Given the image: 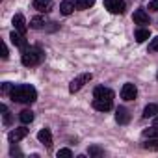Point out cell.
Segmentation results:
<instances>
[{
  "instance_id": "6da1fadb",
  "label": "cell",
  "mask_w": 158,
  "mask_h": 158,
  "mask_svg": "<svg viewBox=\"0 0 158 158\" xmlns=\"http://www.w3.org/2000/svg\"><path fill=\"white\" fill-rule=\"evenodd\" d=\"M11 101L13 102H19V104H32L35 102L37 99V91L34 86L30 84H21V86H15L13 91H11Z\"/></svg>"
},
{
  "instance_id": "7a4b0ae2",
  "label": "cell",
  "mask_w": 158,
  "mask_h": 158,
  "mask_svg": "<svg viewBox=\"0 0 158 158\" xmlns=\"http://www.w3.org/2000/svg\"><path fill=\"white\" fill-rule=\"evenodd\" d=\"M43 60H45V54H43V50L37 48V47H30V48L26 47V48L23 50V56H21V61H23V65H26V67L39 65Z\"/></svg>"
},
{
  "instance_id": "3957f363",
  "label": "cell",
  "mask_w": 158,
  "mask_h": 158,
  "mask_svg": "<svg viewBox=\"0 0 158 158\" xmlns=\"http://www.w3.org/2000/svg\"><path fill=\"white\" fill-rule=\"evenodd\" d=\"M91 78H93V74H91V73H84V74H80V76H76L74 80H71V84H69V93H76V91H80L88 82H91Z\"/></svg>"
},
{
  "instance_id": "277c9868",
  "label": "cell",
  "mask_w": 158,
  "mask_h": 158,
  "mask_svg": "<svg viewBox=\"0 0 158 158\" xmlns=\"http://www.w3.org/2000/svg\"><path fill=\"white\" fill-rule=\"evenodd\" d=\"M104 8L114 15H121L125 11V0H104Z\"/></svg>"
},
{
  "instance_id": "5b68a950",
  "label": "cell",
  "mask_w": 158,
  "mask_h": 158,
  "mask_svg": "<svg viewBox=\"0 0 158 158\" xmlns=\"http://www.w3.org/2000/svg\"><path fill=\"white\" fill-rule=\"evenodd\" d=\"M138 97V89L134 84H123L121 88V99L123 101H134Z\"/></svg>"
},
{
  "instance_id": "8992f818",
  "label": "cell",
  "mask_w": 158,
  "mask_h": 158,
  "mask_svg": "<svg viewBox=\"0 0 158 158\" xmlns=\"http://www.w3.org/2000/svg\"><path fill=\"white\" fill-rule=\"evenodd\" d=\"M26 136H28V128L21 127V128H13V130L8 134V139H10V143H17V141H21V139L26 138Z\"/></svg>"
},
{
  "instance_id": "52a82bcc",
  "label": "cell",
  "mask_w": 158,
  "mask_h": 158,
  "mask_svg": "<svg viewBox=\"0 0 158 158\" xmlns=\"http://www.w3.org/2000/svg\"><path fill=\"white\" fill-rule=\"evenodd\" d=\"M34 10H37L39 13H48L52 8H54V2L52 0H34Z\"/></svg>"
},
{
  "instance_id": "ba28073f",
  "label": "cell",
  "mask_w": 158,
  "mask_h": 158,
  "mask_svg": "<svg viewBox=\"0 0 158 158\" xmlns=\"http://www.w3.org/2000/svg\"><path fill=\"white\" fill-rule=\"evenodd\" d=\"M10 39H11V43L15 45V47H19L21 50H24L28 45H26V39H24V34H21V32H17V30H13L11 34H10Z\"/></svg>"
},
{
  "instance_id": "9c48e42d",
  "label": "cell",
  "mask_w": 158,
  "mask_h": 158,
  "mask_svg": "<svg viewBox=\"0 0 158 158\" xmlns=\"http://www.w3.org/2000/svg\"><path fill=\"white\" fill-rule=\"evenodd\" d=\"M93 97L95 99H108V101H114V91L104 88V86H99L93 89Z\"/></svg>"
},
{
  "instance_id": "30bf717a",
  "label": "cell",
  "mask_w": 158,
  "mask_h": 158,
  "mask_svg": "<svg viewBox=\"0 0 158 158\" xmlns=\"http://www.w3.org/2000/svg\"><path fill=\"white\" fill-rule=\"evenodd\" d=\"M114 106V101H108V99H93V108L99 110V112H108L112 110Z\"/></svg>"
},
{
  "instance_id": "8fae6325",
  "label": "cell",
  "mask_w": 158,
  "mask_h": 158,
  "mask_svg": "<svg viewBox=\"0 0 158 158\" xmlns=\"http://www.w3.org/2000/svg\"><path fill=\"white\" fill-rule=\"evenodd\" d=\"M115 121H117L119 125H127V123L130 121V114H128V110H127L125 106H119V108L115 110Z\"/></svg>"
},
{
  "instance_id": "7c38bea8",
  "label": "cell",
  "mask_w": 158,
  "mask_h": 158,
  "mask_svg": "<svg viewBox=\"0 0 158 158\" xmlns=\"http://www.w3.org/2000/svg\"><path fill=\"white\" fill-rule=\"evenodd\" d=\"M37 139H39L47 149H50V147H52V134H50V130H48V128L39 130V132H37Z\"/></svg>"
},
{
  "instance_id": "4fadbf2b",
  "label": "cell",
  "mask_w": 158,
  "mask_h": 158,
  "mask_svg": "<svg viewBox=\"0 0 158 158\" xmlns=\"http://www.w3.org/2000/svg\"><path fill=\"white\" fill-rule=\"evenodd\" d=\"M13 26H15V30L17 32H21V34H26V21H24V17L21 15V13H17L15 17H13Z\"/></svg>"
},
{
  "instance_id": "5bb4252c",
  "label": "cell",
  "mask_w": 158,
  "mask_h": 158,
  "mask_svg": "<svg viewBox=\"0 0 158 158\" xmlns=\"http://www.w3.org/2000/svg\"><path fill=\"white\" fill-rule=\"evenodd\" d=\"M134 23L136 24H149V15L145 10H136L134 11Z\"/></svg>"
},
{
  "instance_id": "9a60e30c",
  "label": "cell",
  "mask_w": 158,
  "mask_h": 158,
  "mask_svg": "<svg viewBox=\"0 0 158 158\" xmlns=\"http://www.w3.org/2000/svg\"><path fill=\"white\" fill-rule=\"evenodd\" d=\"M158 115V102H151L143 108V117L149 119V117H156Z\"/></svg>"
},
{
  "instance_id": "2e32d148",
  "label": "cell",
  "mask_w": 158,
  "mask_h": 158,
  "mask_svg": "<svg viewBox=\"0 0 158 158\" xmlns=\"http://www.w3.org/2000/svg\"><path fill=\"white\" fill-rule=\"evenodd\" d=\"M73 10H74V4H73V0H63V2L60 4V13L61 15H71L73 13Z\"/></svg>"
},
{
  "instance_id": "e0dca14e",
  "label": "cell",
  "mask_w": 158,
  "mask_h": 158,
  "mask_svg": "<svg viewBox=\"0 0 158 158\" xmlns=\"http://www.w3.org/2000/svg\"><path fill=\"white\" fill-rule=\"evenodd\" d=\"M143 138H158V115L154 117L152 128H149V130H143Z\"/></svg>"
},
{
  "instance_id": "ac0fdd59",
  "label": "cell",
  "mask_w": 158,
  "mask_h": 158,
  "mask_svg": "<svg viewBox=\"0 0 158 158\" xmlns=\"http://www.w3.org/2000/svg\"><path fill=\"white\" fill-rule=\"evenodd\" d=\"M73 4L76 10H89L95 4V0H73Z\"/></svg>"
},
{
  "instance_id": "d6986e66",
  "label": "cell",
  "mask_w": 158,
  "mask_h": 158,
  "mask_svg": "<svg viewBox=\"0 0 158 158\" xmlns=\"http://www.w3.org/2000/svg\"><path fill=\"white\" fill-rule=\"evenodd\" d=\"M149 35H151V32H149L147 28H138V30H136V41H138V43L147 41V39H149Z\"/></svg>"
},
{
  "instance_id": "ffe728a7",
  "label": "cell",
  "mask_w": 158,
  "mask_h": 158,
  "mask_svg": "<svg viewBox=\"0 0 158 158\" xmlns=\"http://www.w3.org/2000/svg\"><path fill=\"white\" fill-rule=\"evenodd\" d=\"M19 119H21L24 125H28V123L34 121V112H32V110H23V112L19 114Z\"/></svg>"
},
{
  "instance_id": "44dd1931",
  "label": "cell",
  "mask_w": 158,
  "mask_h": 158,
  "mask_svg": "<svg viewBox=\"0 0 158 158\" xmlns=\"http://www.w3.org/2000/svg\"><path fill=\"white\" fill-rule=\"evenodd\" d=\"M143 149H147V151H158V139H145L143 141Z\"/></svg>"
},
{
  "instance_id": "7402d4cb",
  "label": "cell",
  "mask_w": 158,
  "mask_h": 158,
  "mask_svg": "<svg viewBox=\"0 0 158 158\" xmlns=\"http://www.w3.org/2000/svg\"><path fill=\"white\" fill-rule=\"evenodd\" d=\"M30 26H32L34 30H39V28H43V26H45V19H43V17H34V19L30 21Z\"/></svg>"
},
{
  "instance_id": "603a6c76",
  "label": "cell",
  "mask_w": 158,
  "mask_h": 158,
  "mask_svg": "<svg viewBox=\"0 0 158 158\" xmlns=\"http://www.w3.org/2000/svg\"><path fill=\"white\" fill-rule=\"evenodd\" d=\"M0 112H2V115H4V125H11V115H10L8 106L2 104V106H0Z\"/></svg>"
},
{
  "instance_id": "cb8c5ba5",
  "label": "cell",
  "mask_w": 158,
  "mask_h": 158,
  "mask_svg": "<svg viewBox=\"0 0 158 158\" xmlns=\"http://www.w3.org/2000/svg\"><path fill=\"white\" fill-rule=\"evenodd\" d=\"M88 152H89V156H102V154H104V151H102L101 147H97V145H91Z\"/></svg>"
},
{
  "instance_id": "d4e9b609",
  "label": "cell",
  "mask_w": 158,
  "mask_h": 158,
  "mask_svg": "<svg viewBox=\"0 0 158 158\" xmlns=\"http://www.w3.org/2000/svg\"><path fill=\"white\" fill-rule=\"evenodd\" d=\"M13 88H15V86H11L10 82H4V84H2V93H4V95H11Z\"/></svg>"
},
{
  "instance_id": "484cf974",
  "label": "cell",
  "mask_w": 158,
  "mask_h": 158,
  "mask_svg": "<svg viewBox=\"0 0 158 158\" xmlns=\"http://www.w3.org/2000/svg\"><path fill=\"white\" fill-rule=\"evenodd\" d=\"M71 156H73L71 149H60L58 151V158H71Z\"/></svg>"
},
{
  "instance_id": "4316f807",
  "label": "cell",
  "mask_w": 158,
  "mask_h": 158,
  "mask_svg": "<svg viewBox=\"0 0 158 158\" xmlns=\"http://www.w3.org/2000/svg\"><path fill=\"white\" fill-rule=\"evenodd\" d=\"M149 50H151V52H158V37H154V39L151 41V45H149Z\"/></svg>"
},
{
  "instance_id": "83f0119b",
  "label": "cell",
  "mask_w": 158,
  "mask_h": 158,
  "mask_svg": "<svg viewBox=\"0 0 158 158\" xmlns=\"http://www.w3.org/2000/svg\"><path fill=\"white\" fill-rule=\"evenodd\" d=\"M147 8H149V11H158V0H151Z\"/></svg>"
},
{
  "instance_id": "f1b7e54d",
  "label": "cell",
  "mask_w": 158,
  "mask_h": 158,
  "mask_svg": "<svg viewBox=\"0 0 158 158\" xmlns=\"http://www.w3.org/2000/svg\"><path fill=\"white\" fill-rule=\"evenodd\" d=\"M8 56H10V50H8V47H6V45H2V58L6 60Z\"/></svg>"
},
{
  "instance_id": "f546056e",
  "label": "cell",
  "mask_w": 158,
  "mask_h": 158,
  "mask_svg": "<svg viewBox=\"0 0 158 158\" xmlns=\"http://www.w3.org/2000/svg\"><path fill=\"white\" fill-rule=\"evenodd\" d=\"M11 154H21V151H19V149H15V147H11Z\"/></svg>"
},
{
  "instance_id": "4dcf8cb0",
  "label": "cell",
  "mask_w": 158,
  "mask_h": 158,
  "mask_svg": "<svg viewBox=\"0 0 158 158\" xmlns=\"http://www.w3.org/2000/svg\"><path fill=\"white\" fill-rule=\"evenodd\" d=\"M156 78H158V76H156Z\"/></svg>"
}]
</instances>
